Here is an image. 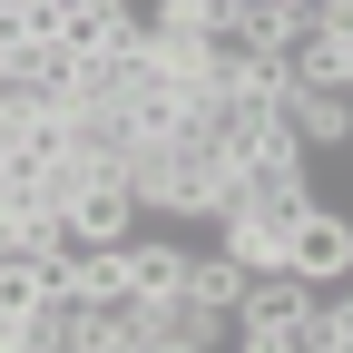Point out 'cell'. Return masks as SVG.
Returning <instances> with one entry per match:
<instances>
[{"instance_id":"1","label":"cell","mask_w":353,"mask_h":353,"mask_svg":"<svg viewBox=\"0 0 353 353\" xmlns=\"http://www.w3.org/2000/svg\"><path fill=\"white\" fill-rule=\"evenodd\" d=\"M226 148L206 138V128H176V138H138L128 148V196L148 216H216L226 206Z\"/></svg>"},{"instance_id":"2","label":"cell","mask_w":353,"mask_h":353,"mask_svg":"<svg viewBox=\"0 0 353 353\" xmlns=\"http://www.w3.org/2000/svg\"><path fill=\"white\" fill-rule=\"evenodd\" d=\"M285 275H304V285H343V275H353V216H343V206H324V196L294 206V226H285Z\"/></svg>"},{"instance_id":"3","label":"cell","mask_w":353,"mask_h":353,"mask_svg":"<svg viewBox=\"0 0 353 353\" xmlns=\"http://www.w3.org/2000/svg\"><path fill=\"white\" fill-rule=\"evenodd\" d=\"M138 196H128V176H88L79 206H69V255H118L128 236H138Z\"/></svg>"},{"instance_id":"4","label":"cell","mask_w":353,"mask_h":353,"mask_svg":"<svg viewBox=\"0 0 353 353\" xmlns=\"http://www.w3.org/2000/svg\"><path fill=\"white\" fill-rule=\"evenodd\" d=\"M285 128H294L304 157L353 148V88H285Z\"/></svg>"},{"instance_id":"5","label":"cell","mask_w":353,"mask_h":353,"mask_svg":"<svg viewBox=\"0 0 353 353\" xmlns=\"http://www.w3.org/2000/svg\"><path fill=\"white\" fill-rule=\"evenodd\" d=\"M304 304H314V285L304 275H245V294H236V334H294L304 324Z\"/></svg>"},{"instance_id":"6","label":"cell","mask_w":353,"mask_h":353,"mask_svg":"<svg viewBox=\"0 0 353 353\" xmlns=\"http://www.w3.org/2000/svg\"><path fill=\"white\" fill-rule=\"evenodd\" d=\"M206 226H216V255H236L245 265V275H275V265H285V226H294V216H206Z\"/></svg>"},{"instance_id":"7","label":"cell","mask_w":353,"mask_h":353,"mask_svg":"<svg viewBox=\"0 0 353 353\" xmlns=\"http://www.w3.org/2000/svg\"><path fill=\"white\" fill-rule=\"evenodd\" d=\"M176 294H187V304H206V314H236L245 265H236V255H216V245H187V275H176Z\"/></svg>"},{"instance_id":"8","label":"cell","mask_w":353,"mask_h":353,"mask_svg":"<svg viewBox=\"0 0 353 353\" xmlns=\"http://www.w3.org/2000/svg\"><path fill=\"white\" fill-rule=\"evenodd\" d=\"M118 275H128V294H176L187 245H176V236H128V245H118Z\"/></svg>"},{"instance_id":"9","label":"cell","mask_w":353,"mask_h":353,"mask_svg":"<svg viewBox=\"0 0 353 353\" xmlns=\"http://www.w3.org/2000/svg\"><path fill=\"white\" fill-rule=\"evenodd\" d=\"M294 353H353V294L343 285H314V304L294 324Z\"/></svg>"},{"instance_id":"10","label":"cell","mask_w":353,"mask_h":353,"mask_svg":"<svg viewBox=\"0 0 353 353\" xmlns=\"http://www.w3.org/2000/svg\"><path fill=\"white\" fill-rule=\"evenodd\" d=\"M304 10H314V0H226V20H236V30H255V39H285Z\"/></svg>"},{"instance_id":"11","label":"cell","mask_w":353,"mask_h":353,"mask_svg":"<svg viewBox=\"0 0 353 353\" xmlns=\"http://www.w3.org/2000/svg\"><path fill=\"white\" fill-rule=\"evenodd\" d=\"M138 353H216V343H196V334H148Z\"/></svg>"},{"instance_id":"12","label":"cell","mask_w":353,"mask_h":353,"mask_svg":"<svg viewBox=\"0 0 353 353\" xmlns=\"http://www.w3.org/2000/svg\"><path fill=\"white\" fill-rule=\"evenodd\" d=\"M236 353H294V334H236Z\"/></svg>"}]
</instances>
